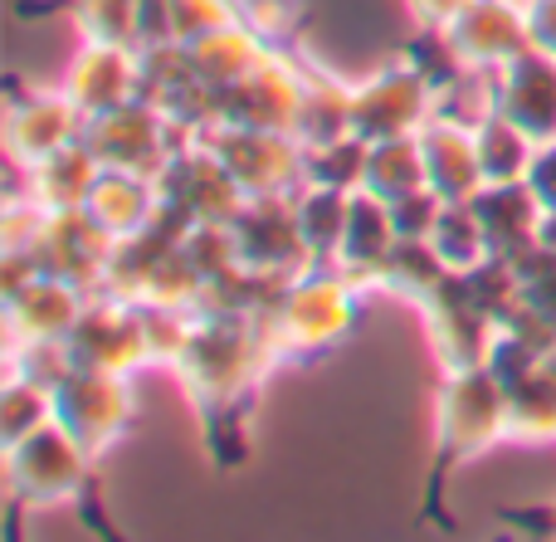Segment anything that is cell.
<instances>
[{
	"label": "cell",
	"instance_id": "cell-24",
	"mask_svg": "<svg viewBox=\"0 0 556 542\" xmlns=\"http://www.w3.org/2000/svg\"><path fill=\"white\" fill-rule=\"evenodd\" d=\"M186 59H191L195 78L220 93V88H230L235 78H244L250 68H260L264 59H269V39H264L254 25L235 20V25H220V29H211V35L191 39V45H186Z\"/></svg>",
	"mask_w": 556,
	"mask_h": 542
},
{
	"label": "cell",
	"instance_id": "cell-27",
	"mask_svg": "<svg viewBox=\"0 0 556 542\" xmlns=\"http://www.w3.org/2000/svg\"><path fill=\"white\" fill-rule=\"evenodd\" d=\"M469 127H473V147H479L483 181L503 186V181H522V176H528L538 142H532V137L522 133L518 123H508L498 108H483V113L473 117Z\"/></svg>",
	"mask_w": 556,
	"mask_h": 542
},
{
	"label": "cell",
	"instance_id": "cell-33",
	"mask_svg": "<svg viewBox=\"0 0 556 542\" xmlns=\"http://www.w3.org/2000/svg\"><path fill=\"white\" fill-rule=\"evenodd\" d=\"M64 10L74 15L78 35L88 45H147V25H142V5L137 0H64Z\"/></svg>",
	"mask_w": 556,
	"mask_h": 542
},
{
	"label": "cell",
	"instance_id": "cell-39",
	"mask_svg": "<svg viewBox=\"0 0 556 542\" xmlns=\"http://www.w3.org/2000/svg\"><path fill=\"white\" fill-rule=\"evenodd\" d=\"M244 10V25H254L269 45H278V39H288L298 29V15H303V5L298 0H240Z\"/></svg>",
	"mask_w": 556,
	"mask_h": 542
},
{
	"label": "cell",
	"instance_id": "cell-16",
	"mask_svg": "<svg viewBox=\"0 0 556 542\" xmlns=\"http://www.w3.org/2000/svg\"><path fill=\"white\" fill-rule=\"evenodd\" d=\"M444 39L454 45L459 64L469 74H498L508 68L513 59L522 54L528 45V10L518 0H473L450 29Z\"/></svg>",
	"mask_w": 556,
	"mask_h": 542
},
{
	"label": "cell",
	"instance_id": "cell-41",
	"mask_svg": "<svg viewBox=\"0 0 556 542\" xmlns=\"http://www.w3.org/2000/svg\"><path fill=\"white\" fill-rule=\"evenodd\" d=\"M528 10V45L556 59V0H522Z\"/></svg>",
	"mask_w": 556,
	"mask_h": 542
},
{
	"label": "cell",
	"instance_id": "cell-29",
	"mask_svg": "<svg viewBox=\"0 0 556 542\" xmlns=\"http://www.w3.org/2000/svg\"><path fill=\"white\" fill-rule=\"evenodd\" d=\"M508 420L513 445H547L556 440V357L532 367L522 381L508 387Z\"/></svg>",
	"mask_w": 556,
	"mask_h": 542
},
{
	"label": "cell",
	"instance_id": "cell-10",
	"mask_svg": "<svg viewBox=\"0 0 556 542\" xmlns=\"http://www.w3.org/2000/svg\"><path fill=\"white\" fill-rule=\"evenodd\" d=\"M84 142L103 162V172H132V176H152L156 181V172L172 162L181 137H176V127L147 98H132V103L113 108V113L88 117Z\"/></svg>",
	"mask_w": 556,
	"mask_h": 542
},
{
	"label": "cell",
	"instance_id": "cell-2",
	"mask_svg": "<svg viewBox=\"0 0 556 542\" xmlns=\"http://www.w3.org/2000/svg\"><path fill=\"white\" fill-rule=\"evenodd\" d=\"M498 445H513L508 387L489 367L440 371V396H434V465H430V484H425V518L450 524V514L440 504L450 475H459L464 465L483 459Z\"/></svg>",
	"mask_w": 556,
	"mask_h": 542
},
{
	"label": "cell",
	"instance_id": "cell-36",
	"mask_svg": "<svg viewBox=\"0 0 556 542\" xmlns=\"http://www.w3.org/2000/svg\"><path fill=\"white\" fill-rule=\"evenodd\" d=\"M366 172V142L362 137H337V142L307 147V181L303 186H332V191H362Z\"/></svg>",
	"mask_w": 556,
	"mask_h": 542
},
{
	"label": "cell",
	"instance_id": "cell-20",
	"mask_svg": "<svg viewBox=\"0 0 556 542\" xmlns=\"http://www.w3.org/2000/svg\"><path fill=\"white\" fill-rule=\"evenodd\" d=\"M420 156H425V186L440 201H473L483 191V166L479 147H473V127L454 123V117H430L420 127Z\"/></svg>",
	"mask_w": 556,
	"mask_h": 542
},
{
	"label": "cell",
	"instance_id": "cell-9",
	"mask_svg": "<svg viewBox=\"0 0 556 542\" xmlns=\"http://www.w3.org/2000/svg\"><path fill=\"white\" fill-rule=\"evenodd\" d=\"M156 196H162L166 211H176L191 225H230L235 211L244 205L240 181L201 137L181 142L172 152V162L156 172Z\"/></svg>",
	"mask_w": 556,
	"mask_h": 542
},
{
	"label": "cell",
	"instance_id": "cell-12",
	"mask_svg": "<svg viewBox=\"0 0 556 542\" xmlns=\"http://www.w3.org/2000/svg\"><path fill=\"white\" fill-rule=\"evenodd\" d=\"M298 98H303V78H298V59L274 54L215 98V127H235V133H293L298 137Z\"/></svg>",
	"mask_w": 556,
	"mask_h": 542
},
{
	"label": "cell",
	"instance_id": "cell-14",
	"mask_svg": "<svg viewBox=\"0 0 556 542\" xmlns=\"http://www.w3.org/2000/svg\"><path fill=\"white\" fill-rule=\"evenodd\" d=\"M113 250H117V240L84 211V205H78V211L39 215V230H35V240H29V254H35L39 274H54V279L74 283V289H84L88 299L103 293Z\"/></svg>",
	"mask_w": 556,
	"mask_h": 542
},
{
	"label": "cell",
	"instance_id": "cell-6",
	"mask_svg": "<svg viewBox=\"0 0 556 542\" xmlns=\"http://www.w3.org/2000/svg\"><path fill=\"white\" fill-rule=\"evenodd\" d=\"M68 367L84 371H108V377L132 381L142 367H152L147 352V313L137 303H123L113 293H93L78 313V323L64 338Z\"/></svg>",
	"mask_w": 556,
	"mask_h": 542
},
{
	"label": "cell",
	"instance_id": "cell-17",
	"mask_svg": "<svg viewBox=\"0 0 556 542\" xmlns=\"http://www.w3.org/2000/svg\"><path fill=\"white\" fill-rule=\"evenodd\" d=\"M59 88L74 98L84 117L113 113V108L142 98V49H132V45H88L84 39V49L74 54V64H68V74H64Z\"/></svg>",
	"mask_w": 556,
	"mask_h": 542
},
{
	"label": "cell",
	"instance_id": "cell-7",
	"mask_svg": "<svg viewBox=\"0 0 556 542\" xmlns=\"http://www.w3.org/2000/svg\"><path fill=\"white\" fill-rule=\"evenodd\" d=\"M225 230H230L240 269L260 274V279L288 283L303 269H313L293 215V196H244V205L235 211V220Z\"/></svg>",
	"mask_w": 556,
	"mask_h": 542
},
{
	"label": "cell",
	"instance_id": "cell-40",
	"mask_svg": "<svg viewBox=\"0 0 556 542\" xmlns=\"http://www.w3.org/2000/svg\"><path fill=\"white\" fill-rule=\"evenodd\" d=\"M528 191L538 196V205H542V215L556 211V137L552 142H538V152H532V166H528Z\"/></svg>",
	"mask_w": 556,
	"mask_h": 542
},
{
	"label": "cell",
	"instance_id": "cell-11",
	"mask_svg": "<svg viewBox=\"0 0 556 542\" xmlns=\"http://www.w3.org/2000/svg\"><path fill=\"white\" fill-rule=\"evenodd\" d=\"M415 308L425 318V338H430L440 371H464V367H483L489 362V348L498 338V318L469 293V279L450 274Z\"/></svg>",
	"mask_w": 556,
	"mask_h": 542
},
{
	"label": "cell",
	"instance_id": "cell-44",
	"mask_svg": "<svg viewBox=\"0 0 556 542\" xmlns=\"http://www.w3.org/2000/svg\"><path fill=\"white\" fill-rule=\"evenodd\" d=\"M137 5H142L147 39H172V5L176 0H137Z\"/></svg>",
	"mask_w": 556,
	"mask_h": 542
},
{
	"label": "cell",
	"instance_id": "cell-28",
	"mask_svg": "<svg viewBox=\"0 0 556 542\" xmlns=\"http://www.w3.org/2000/svg\"><path fill=\"white\" fill-rule=\"evenodd\" d=\"M444 279H450V269H444L440 254L430 250V240H395L366 289H381V293H391V299H401L415 308V303H420L430 289H440Z\"/></svg>",
	"mask_w": 556,
	"mask_h": 542
},
{
	"label": "cell",
	"instance_id": "cell-38",
	"mask_svg": "<svg viewBox=\"0 0 556 542\" xmlns=\"http://www.w3.org/2000/svg\"><path fill=\"white\" fill-rule=\"evenodd\" d=\"M386 205H391L395 240H430L434 220H440V211H444V201L430 186H420V191H410V196H395V201H386Z\"/></svg>",
	"mask_w": 556,
	"mask_h": 542
},
{
	"label": "cell",
	"instance_id": "cell-35",
	"mask_svg": "<svg viewBox=\"0 0 556 542\" xmlns=\"http://www.w3.org/2000/svg\"><path fill=\"white\" fill-rule=\"evenodd\" d=\"M49 420H54V391L35 377L10 371L5 391H0V440L15 445V440L35 436V430L49 426Z\"/></svg>",
	"mask_w": 556,
	"mask_h": 542
},
{
	"label": "cell",
	"instance_id": "cell-45",
	"mask_svg": "<svg viewBox=\"0 0 556 542\" xmlns=\"http://www.w3.org/2000/svg\"><path fill=\"white\" fill-rule=\"evenodd\" d=\"M538 244L542 250H556V211L542 215V230H538Z\"/></svg>",
	"mask_w": 556,
	"mask_h": 542
},
{
	"label": "cell",
	"instance_id": "cell-8",
	"mask_svg": "<svg viewBox=\"0 0 556 542\" xmlns=\"http://www.w3.org/2000/svg\"><path fill=\"white\" fill-rule=\"evenodd\" d=\"M434 88L425 74L401 59V64H381L352 84V137L362 142H391V137H415L434 117Z\"/></svg>",
	"mask_w": 556,
	"mask_h": 542
},
{
	"label": "cell",
	"instance_id": "cell-13",
	"mask_svg": "<svg viewBox=\"0 0 556 542\" xmlns=\"http://www.w3.org/2000/svg\"><path fill=\"white\" fill-rule=\"evenodd\" d=\"M201 142L230 166L244 196H293L307 181V147L293 133H235L211 127Z\"/></svg>",
	"mask_w": 556,
	"mask_h": 542
},
{
	"label": "cell",
	"instance_id": "cell-19",
	"mask_svg": "<svg viewBox=\"0 0 556 542\" xmlns=\"http://www.w3.org/2000/svg\"><path fill=\"white\" fill-rule=\"evenodd\" d=\"M489 108H498L508 123H518L532 142H552L556 137V59L522 49L508 68L493 74Z\"/></svg>",
	"mask_w": 556,
	"mask_h": 542
},
{
	"label": "cell",
	"instance_id": "cell-5",
	"mask_svg": "<svg viewBox=\"0 0 556 542\" xmlns=\"http://www.w3.org/2000/svg\"><path fill=\"white\" fill-rule=\"evenodd\" d=\"M88 469L93 459L49 420L35 436L5 445V489L15 508H59L78 504L88 489Z\"/></svg>",
	"mask_w": 556,
	"mask_h": 542
},
{
	"label": "cell",
	"instance_id": "cell-37",
	"mask_svg": "<svg viewBox=\"0 0 556 542\" xmlns=\"http://www.w3.org/2000/svg\"><path fill=\"white\" fill-rule=\"evenodd\" d=\"M235 20H244L240 10H235V0H176L172 5V39L191 45V39L211 35V29H220V25H235Z\"/></svg>",
	"mask_w": 556,
	"mask_h": 542
},
{
	"label": "cell",
	"instance_id": "cell-22",
	"mask_svg": "<svg viewBox=\"0 0 556 542\" xmlns=\"http://www.w3.org/2000/svg\"><path fill=\"white\" fill-rule=\"evenodd\" d=\"M473 211L483 220V235H489V250L493 260L513 264L538 244L542 230V205L538 196L528 191V181H503V186H483L473 196Z\"/></svg>",
	"mask_w": 556,
	"mask_h": 542
},
{
	"label": "cell",
	"instance_id": "cell-4",
	"mask_svg": "<svg viewBox=\"0 0 556 542\" xmlns=\"http://www.w3.org/2000/svg\"><path fill=\"white\" fill-rule=\"evenodd\" d=\"M49 391H54V426L64 430L88 459H103L137 420L127 377L68 367Z\"/></svg>",
	"mask_w": 556,
	"mask_h": 542
},
{
	"label": "cell",
	"instance_id": "cell-32",
	"mask_svg": "<svg viewBox=\"0 0 556 542\" xmlns=\"http://www.w3.org/2000/svg\"><path fill=\"white\" fill-rule=\"evenodd\" d=\"M346 205H352V191H332V186H303V191H293V215H298V230H303L307 260L313 264H332L342 225H346Z\"/></svg>",
	"mask_w": 556,
	"mask_h": 542
},
{
	"label": "cell",
	"instance_id": "cell-34",
	"mask_svg": "<svg viewBox=\"0 0 556 542\" xmlns=\"http://www.w3.org/2000/svg\"><path fill=\"white\" fill-rule=\"evenodd\" d=\"M508 303L532 313L556 338V250L532 244L522 260H513V299ZM508 303H503V308H508Z\"/></svg>",
	"mask_w": 556,
	"mask_h": 542
},
{
	"label": "cell",
	"instance_id": "cell-21",
	"mask_svg": "<svg viewBox=\"0 0 556 542\" xmlns=\"http://www.w3.org/2000/svg\"><path fill=\"white\" fill-rule=\"evenodd\" d=\"M98 176H103V162H98V156L88 152V142L78 137V142L59 147L54 156H45V162L25 166V201L35 205L39 215L78 211V205H88Z\"/></svg>",
	"mask_w": 556,
	"mask_h": 542
},
{
	"label": "cell",
	"instance_id": "cell-25",
	"mask_svg": "<svg viewBox=\"0 0 556 542\" xmlns=\"http://www.w3.org/2000/svg\"><path fill=\"white\" fill-rule=\"evenodd\" d=\"M156 205H162V196H156V181H152V176L103 172L84 211L93 215V220L103 225L113 240H132V235H142L147 225L156 220Z\"/></svg>",
	"mask_w": 556,
	"mask_h": 542
},
{
	"label": "cell",
	"instance_id": "cell-26",
	"mask_svg": "<svg viewBox=\"0 0 556 542\" xmlns=\"http://www.w3.org/2000/svg\"><path fill=\"white\" fill-rule=\"evenodd\" d=\"M303 78V98H298V142L323 147L352 133V84L323 74L313 64H298Z\"/></svg>",
	"mask_w": 556,
	"mask_h": 542
},
{
	"label": "cell",
	"instance_id": "cell-43",
	"mask_svg": "<svg viewBox=\"0 0 556 542\" xmlns=\"http://www.w3.org/2000/svg\"><path fill=\"white\" fill-rule=\"evenodd\" d=\"M503 524L513 528V533H528V538H556V504L552 508H503Z\"/></svg>",
	"mask_w": 556,
	"mask_h": 542
},
{
	"label": "cell",
	"instance_id": "cell-1",
	"mask_svg": "<svg viewBox=\"0 0 556 542\" xmlns=\"http://www.w3.org/2000/svg\"><path fill=\"white\" fill-rule=\"evenodd\" d=\"M269 367L274 357L254 313H191L172 371L201 416L215 465L230 469L244 459V416Z\"/></svg>",
	"mask_w": 556,
	"mask_h": 542
},
{
	"label": "cell",
	"instance_id": "cell-3",
	"mask_svg": "<svg viewBox=\"0 0 556 542\" xmlns=\"http://www.w3.org/2000/svg\"><path fill=\"white\" fill-rule=\"evenodd\" d=\"M362 289L332 264H313L298 279L278 283L269 308L260 313L274 362H313L337 352L362 323Z\"/></svg>",
	"mask_w": 556,
	"mask_h": 542
},
{
	"label": "cell",
	"instance_id": "cell-42",
	"mask_svg": "<svg viewBox=\"0 0 556 542\" xmlns=\"http://www.w3.org/2000/svg\"><path fill=\"white\" fill-rule=\"evenodd\" d=\"M469 5L473 0H405V10L420 29H450Z\"/></svg>",
	"mask_w": 556,
	"mask_h": 542
},
{
	"label": "cell",
	"instance_id": "cell-30",
	"mask_svg": "<svg viewBox=\"0 0 556 542\" xmlns=\"http://www.w3.org/2000/svg\"><path fill=\"white\" fill-rule=\"evenodd\" d=\"M430 250L440 254V264L450 274H459V279L493 260L489 235H483V220H479V211H473V201H444L440 220H434V230H430Z\"/></svg>",
	"mask_w": 556,
	"mask_h": 542
},
{
	"label": "cell",
	"instance_id": "cell-23",
	"mask_svg": "<svg viewBox=\"0 0 556 542\" xmlns=\"http://www.w3.org/2000/svg\"><path fill=\"white\" fill-rule=\"evenodd\" d=\"M391 244H395L391 205L376 201L371 191H352L342 240H337V254H332V269H342L346 279H356V283H371V274L381 269Z\"/></svg>",
	"mask_w": 556,
	"mask_h": 542
},
{
	"label": "cell",
	"instance_id": "cell-18",
	"mask_svg": "<svg viewBox=\"0 0 556 542\" xmlns=\"http://www.w3.org/2000/svg\"><path fill=\"white\" fill-rule=\"evenodd\" d=\"M84 303H88L84 289L54 279V274H35L25 289H15L5 299V342H10V352L49 348V342L64 348V338H68V328L78 323Z\"/></svg>",
	"mask_w": 556,
	"mask_h": 542
},
{
	"label": "cell",
	"instance_id": "cell-15",
	"mask_svg": "<svg viewBox=\"0 0 556 542\" xmlns=\"http://www.w3.org/2000/svg\"><path fill=\"white\" fill-rule=\"evenodd\" d=\"M88 127V117L78 113V103L64 93V88H54V93H45V88H20L10 93V108H5V156L15 172H25V166L45 162V156H54L59 147L78 142Z\"/></svg>",
	"mask_w": 556,
	"mask_h": 542
},
{
	"label": "cell",
	"instance_id": "cell-31",
	"mask_svg": "<svg viewBox=\"0 0 556 542\" xmlns=\"http://www.w3.org/2000/svg\"><path fill=\"white\" fill-rule=\"evenodd\" d=\"M425 186V156L420 137H391V142H366V172L362 191H371L376 201H395Z\"/></svg>",
	"mask_w": 556,
	"mask_h": 542
}]
</instances>
